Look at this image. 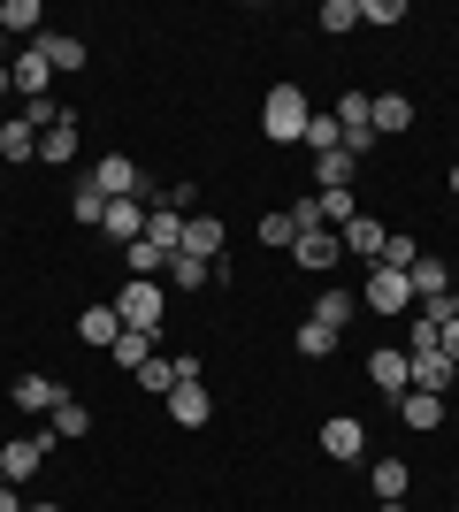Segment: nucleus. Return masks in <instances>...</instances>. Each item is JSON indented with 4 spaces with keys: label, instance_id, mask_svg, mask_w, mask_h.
<instances>
[{
    "label": "nucleus",
    "instance_id": "4c0bfd02",
    "mask_svg": "<svg viewBox=\"0 0 459 512\" xmlns=\"http://www.w3.org/2000/svg\"><path fill=\"white\" fill-rule=\"evenodd\" d=\"M138 383H146V390H161V398H169V390H176V360H161V352H153V360L138 367Z\"/></svg>",
    "mask_w": 459,
    "mask_h": 512
},
{
    "label": "nucleus",
    "instance_id": "c756f323",
    "mask_svg": "<svg viewBox=\"0 0 459 512\" xmlns=\"http://www.w3.org/2000/svg\"><path fill=\"white\" fill-rule=\"evenodd\" d=\"M169 283H176V291H199V283H215V260H199V253H169Z\"/></svg>",
    "mask_w": 459,
    "mask_h": 512
},
{
    "label": "nucleus",
    "instance_id": "412c9836",
    "mask_svg": "<svg viewBox=\"0 0 459 512\" xmlns=\"http://www.w3.org/2000/svg\"><path fill=\"white\" fill-rule=\"evenodd\" d=\"M406 360H414V390H437V398H444V390L459 383V367L444 360V352H406Z\"/></svg>",
    "mask_w": 459,
    "mask_h": 512
},
{
    "label": "nucleus",
    "instance_id": "f704fd0d",
    "mask_svg": "<svg viewBox=\"0 0 459 512\" xmlns=\"http://www.w3.org/2000/svg\"><path fill=\"white\" fill-rule=\"evenodd\" d=\"M69 214H77L85 230H100V222H108V199L92 192V184H77V199H69Z\"/></svg>",
    "mask_w": 459,
    "mask_h": 512
},
{
    "label": "nucleus",
    "instance_id": "f257e3e1",
    "mask_svg": "<svg viewBox=\"0 0 459 512\" xmlns=\"http://www.w3.org/2000/svg\"><path fill=\"white\" fill-rule=\"evenodd\" d=\"M306 123H314L306 85H268V100H261V130H268V138H276V146H299Z\"/></svg>",
    "mask_w": 459,
    "mask_h": 512
},
{
    "label": "nucleus",
    "instance_id": "473e14b6",
    "mask_svg": "<svg viewBox=\"0 0 459 512\" xmlns=\"http://www.w3.org/2000/svg\"><path fill=\"white\" fill-rule=\"evenodd\" d=\"M314 321H322V329H345L352 321V291H322V299H314Z\"/></svg>",
    "mask_w": 459,
    "mask_h": 512
},
{
    "label": "nucleus",
    "instance_id": "c9c22d12",
    "mask_svg": "<svg viewBox=\"0 0 459 512\" xmlns=\"http://www.w3.org/2000/svg\"><path fill=\"white\" fill-rule=\"evenodd\" d=\"M261 245H299V230H291V207H268V214H261Z\"/></svg>",
    "mask_w": 459,
    "mask_h": 512
},
{
    "label": "nucleus",
    "instance_id": "9b49d317",
    "mask_svg": "<svg viewBox=\"0 0 459 512\" xmlns=\"http://www.w3.org/2000/svg\"><path fill=\"white\" fill-rule=\"evenodd\" d=\"M322 451L329 459H368V428L337 413V421H322Z\"/></svg>",
    "mask_w": 459,
    "mask_h": 512
},
{
    "label": "nucleus",
    "instance_id": "c03bdc74",
    "mask_svg": "<svg viewBox=\"0 0 459 512\" xmlns=\"http://www.w3.org/2000/svg\"><path fill=\"white\" fill-rule=\"evenodd\" d=\"M444 321H459V291H452V299H444Z\"/></svg>",
    "mask_w": 459,
    "mask_h": 512
},
{
    "label": "nucleus",
    "instance_id": "6e6552de",
    "mask_svg": "<svg viewBox=\"0 0 459 512\" xmlns=\"http://www.w3.org/2000/svg\"><path fill=\"white\" fill-rule=\"evenodd\" d=\"M368 383L391 390V398H406V390H414V360H406L398 344H375V352H368Z\"/></svg>",
    "mask_w": 459,
    "mask_h": 512
},
{
    "label": "nucleus",
    "instance_id": "49530a36",
    "mask_svg": "<svg viewBox=\"0 0 459 512\" xmlns=\"http://www.w3.org/2000/svg\"><path fill=\"white\" fill-rule=\"evenodd\" d=\"M23 512H62V505H23Z\"/></svg>",
    "mask_w": 459,
    "mask_h": 512
},
{
    "label": "nucleus",
    "instance_id": "a19ab883",
    "mask_svg": "<svg viewBox=\"0 0 459 512\" xmlns=\"http://www.w3.org/2000/svg\"><path fill=\"white\" fill-rule=\"evenodd\" d=\"M437 337H444V321L421 314V321H414V352H437Z\"/></svg>",
    "mask_w": 459,
    "mask_h": 512
},
{
    "label": "nucleus",
    "instance_id": "72a5a7b5",
    "mask_svg": "<svg viewBox=\"0 0 459 512\" xmlns=\"http://www.w3.org/2000/svg\"><path fill=\"white\" fill-rule=\"evenodd\" d=\"M299 146H314V153H337V146H345V130H337V115H314Z\"/></svg>",
    "mask_w": 459,
    "mask_h": 512
},
{
    "label": "nucleus",
    "instance_id": "dca6fc26",
    "mask_svg": "<svg viewBox=\"0 0 459 512\" xmlns=\"http://www.w3.org/2000/svg\"><path fill=\"white\" fill-rule=\"evenodd\" d=\"M176 253L222 260V222H215V214H184V245H176Z\"/></svg>",
    "mask_w": 459,
    "mask_h": 512
},
{
    "label": "nucleus",
    "instance_id": "5701e85b",
    "mask_svg": "<svg viewBox=\"0 0 459 512\" xmlns=\"http://www.w3.org/2000/svg\"><path fill=\"white\" fill-rule=\"evenodd\" d=\"M31 46H39L54 69H85V39H77V31H39Z\"/></svg>",
    "mask_w": 459,
    "mask_h": 512
},
{
    "label": "nucleus",
    "instance_id": "b1692460",
    "mask_svg": "<svg viewBox=\"0 0 459 512\" xmlns=\"http://www.w3.org/2000/svg\"><path fill=\"white\" fill-rule=\"evenodd\" d=\"M153 344H161V337H146V329H123V337H115V344H108V360H115V367H123V375H138V367H146V360H153Z\"/></svg>",
    "mask_w": 459,
    "mask_h": 512
},
{
    "label": "nucleus",
    "instance_id": "58836bf2",
    "mask_svg": "<svg viewBox=\"0 0 459 512\" xmlns=\"http://www.w3.org/2000/svg\"><path fill=\"white\" fill-rule=\"evenodd\" d=\"M406 16V0H360V23H398Z\"/></svg>",
    "mask_w": 459,
    "mask_h": 512
},
{
    "label": "nucleus",
    "instance_id": "a18cd8bd",
    "mask_svg": "<svg viewBox=\"0 0 459 512\" xmlns=\"http://www.w3.org/2000/svg\"><path fill=\"white\" fill-rule=\"evenodd\" d=\"M375 512H406V497H398V505H375Z\"/></svg>",
    "mask_w": 459,
    "mask_h": 512
},
{
    "label": "nucleus",
    "instance_id": "79ce46f5",
    "mask_svg": "<svg viewBox=\"0 0 459 512\" xmlns=\"http://www.w3.org/2000/svg\"><path fill=\"white\" fill-rule=\"evenodd\" d=\"M437 352H444V360L459 367V321H444V337H437Z\"/></svg>",
    "mask_w": 459,
    "mask_h": 512
},
{
    "label": "nucleus",
    "instance_id": "39448f33",
    "mask_svg": "<svg viewBox=\"0 0 459 512\" xmlns=\"http://www.w3.org/2000/svg\"><path fill=\"white\" fill-rule=\"evenodd\" d=\"M360 306H368V314H406V306H414V283H406V268H368V283H360Z\"/></svg>",
    "mask_w": 459,
    "mask_h": 512
},
{
    "label": "nucleus",
    "instance_id": "a878e982",
    "mask_svg": "<svg viewBox=\"0 0 459 512\" xmlns=\"http://www.w3.org/2000/svg\"><path fill=\"white\" fill-rule=\"evenodd\" d=\"M352 169H360V161H352L345 146H337V153H314V184H322V192H352Z\"/></svg>",
    "mask_w": 459,
    "mask_h": 512
},
{
    "label": "nucleus",
    "instance_id": "bb28decb",
    "mask_svg": "<svg viewBox=\"0 0 459 512\" xmlns=\"http://www.w3.org/2000/svg\"><path fill=\"white\" fill-rule=\"evenodd\" d=\"M368 490H375V505H398V497H406V459H375Z\"/></svg>",
    "mask_w": 459,
    "mask_h": 512
},
{
    "label": "nucleus",
    "instance_id": "2eb2a0df",
    "mask_svg": "<svg viewBox=\"0 0 459 512\" xmlns=\"http://www.w3.org/2000/svg\"><path fill=\"white\" fill-rule=\"evenodd\" d=\"M368 100H375V138L414 130V100H406V92H368Z\"/></svg>",
    "mask_w": 459,
    "mask_h": 512
},
{
    "label": "nucleus",
    "instance_id": "a211bd4d",
    "mask_svg": "<svg viewBox=\"0 0 459 512\" xmlns=\"http://www.w3.org/2000/svg\"><path fill=\"white\" fill-rule=\"evenodd\" d=\"M77 337H85L92 352H108V344L123 337V314H115V306H85V314H77Z\"/></svg>",
    "mask_w": 459,
    "mask_h": 512
},
{
    "label": "nucleus",
    "instance_id": "aec40b11",
    "mask_svg": "<svg viewBox=\"0 0 459 512\" xmlns=\"http://www.w3.org/2000/svg\"><path fill=\"white\" fill-rule=\"evenodd\" d=\"M0 31H8V39H39L46 8H39V0H0Z\"/></svg>",
    "mask_w": 459,
    "mask_h": 512
},
{
    "label": "nucleus",
    "instance_id": "0eeeda50",
    "mask_svg": "<svg viewBox=\"0 0 459 512\" xmlns=\"http://www.w3.org/2000/svg\"><path fill=\"white\" fill-rule=\"evenodd\" d=\"M337 245H345L352 260H368V268H383V245H391V230H383L375 214H352L345 230H337Z\"/></svg>",
    "mask_w": 459,
    "mask_h": 512
},
{
    "label": "nucleus",
    "instance_id": "7c9ffc66",
    "mask_svg": "<svg viewBox=\"0 0 459 512\" xmlns=\"http://www.w3.org/2000/svg\"><path fill=\"white\" fill-rule=\"evenodd\" d=\"M291 344H299V360H329V352H337V329H322V321H306V329H299Z\"/></svg>",
    "mask_w": 459,
    "mask_h": 512
},
{
    "label": "nucleus",
    "instance_id": "de8ad7c7",
    "mask_svg": "<svg viewBox=\"0 0 459 512\" xmlns=\"http://www.w3.org/2000/svg\"><path fill=\"white\" fill-rule=\"evenodd\" d=\"M0 62H8V31H0Z\"/></svg>",
    "mask_w": 459,
    "mask_h": 512
},
{
    "label": "nucleus",
    "instance_id": "e433bc0d",
    "mask_svg": "<svg viewBox=\"0 0 459 512\" xmlns=\"http://www.w3.org/2000/svg\"><path fill=\"white\" fill-rule=\"evenodd\" d=\"M322 31H352V23H360V0H322Z\"/></svg>",
    "mask_w": 459,
    "mask_h": 512
},
{
    "label": "nucleus",
    "instance_id": "f8f14e48",
    "mask_svg": "<svg viewBox=\"0 0 459 512\" xmlns=\"http://www.w3.org/2000/svg\"><path fill=\"white\" fill-rule=\"evenodd\" d=\"M8 77H16V92H23V100H46V77H54V62H46L39 46H23L16 62H8Z\"/></svg>",
    "mask_w": 459,
    "mask_h": 512
},
{
    "label": "nucleus",
    "instance_id": "423d86ee",
    "mask_svg": "<svg viewBox=\"0 0 459 512\" xmlns=\"http://www.w3.org/2000/svg\"><path fill=\"white\" fill-rule=\"evenodd\" d=\"M329 115H337V130H345V153L360 161V153L375 146V100H368V92H345V100L329 107Z\"/></svg>",
    "mask_w": 459,
    "mask_h": 512
},
{
    "label": "nucleus",
    "instance_id": "6ab92c4d",
    "mask_svg": "<svg viewBox=\"0 0 459 512\" xmlns=\"http://www.w3.org/2000/svg\"><path fill=\"white\" fill-rule=\"evenodd\" d=\"M291 260H299V268H337L345 245H337V230H306L299 245H291Z\"/></svg>",
    "mask_w": 459,
    "mask_h": 512
},
{
    "label": "nucleus",
    "instance_id": "1a4fd4ad",
    "mask_svg": "<svg viewBox=\"0 0 459 512\" xmlns=\"http://www.w3.org/2000/svg\"><path fill=\"white\" fill-rule=\"evenodd\" d=\"M23 413H54L69 398V383H54V375H16V390H8Z\"/></svg>",
    "mask_w": 459,
    "mask_h": 512
},
{
    "label": "nucleus",
    "instance_id": "37998d69",
    "mask_svg": "<svg viewBox=\"0 0 459 512\" xmlns=\"http://www.w3.org/2000/svg\"><path fill=\"white\" fill-rule=\"evenodd\" d=\"M0 512H23V497H16V490H0Z\"/></svg>",
    "mask_w": 459,
    "mask_h": 512
},
{
    "label": "nucleus",
    "instance_id": "7ed1b4c3",
    "mask_svg": "<svg viewBox=\"0 0 459 512\" xmlns=\"http://www.w3.org/2000/svg\"><path fill=\"white\" fill-rule=\"evenodd\" d=\"M115 314H123V329H146V337H161V321H169V299H161V283L146 276H123V291H115Z\"/></svg>",
    "mask_w": 459,
    "mask_h": 512
},
{
    "label": "nucleus",
    "instance_id": "09e8293b",
    "mask_svg": "<svg viewBox=\"0 0 459 512\" xmlns=\"http://www.w3.org/2000/svg\"><path fill=\"white\" fill-rule=\"evenodd\" d=\"M452 199H459V169H452Z\"/></svg>",
    "mask_w": 459,
    "mask_h": 512
},
{
    "label": "nucleus",
    "instance_id": "ea45409f",
    "mask_svg": "<svg viewBox=\"0 0 459 512\" xmlns=\"http://www.w3.org/2000/svg\"><path fill=\"white\" fill-rule=\"evenodd\" d=\"M414 260H421V253H414V237H398V230H391V245H383V268H414Z\"/></svg>",
    "mask_w": 459,
    "mask_h": 512
},
{
    "label": "nucleus",
    "instance_id": "393cba45",
    "mask_svg": "<svg viewBox=\"0 0 459 512\" xmlns=\"http://www.w3.org/2000/svg\"><path fill=\"white\" fill-rule=\"evenodd\" d=\"M0 161H39V130L23 123V115H8V123H0Z\"/></svg>",
    "mask_w": 459,
    "mask_h": 512
},
{
    "label": "nucleus",
    "instance_id": "2f4dec72",
    "mask_svg": "<svg viewBox=\"0 0 459 512\" xmlns=\"http://www.w3.org/2000/svg\"><path fill=\"white\" fill-rule=\"evenodd\" d=\"M314 207H322V222H329V230H345L352 214H360V199H352V192H314Z\"/></svg>",
    "mask_w": 459,
    "mask_h": 512
},
{
    "label": "nucleus",
    "instance_id": "f03ea898",
    "mask_svg": "<svg viewBox=\"0 0 459 512\" xmlns=\"http://www.w3.org/2000/svg\"><path fill=\"white\" fill-rule=\"evenodd\" d=\"M85 184H92V192H100V199H146V207H153V199H161V192H153V184H146V169H138L131 153H100Z\"/></svg>",
    "mask_w": 459,
    "mask_h": 512
},
{
    "label": "nucleus",
    "instance_id": "f3484780",
    "mask_svg": "<svg viewBox=\"0 0 459 512\" xmlns=\"http://www.w3.org/2000/svg\"><path fill=\"white\" fill-rule=\"evenodd\" d=\"M146 245H161V253L184 245V214H176L169 199H153V207H146Z\"/></svg>",
    "mask_w": 459,
    "mask_h": 512
},
{
    "label": "nucleus",
    "instance_id": "9d476101",
    "mask_svg": "<svg viewBox=\"0 0 459 512\" xmlns=\"http://www.w3.org/2000/svg\"><path fill=\"white\" fill-rule=\"evenodd\" d=\"M391 406H398V421L414 428V436L444 428V398H437V390H406V398H391Z\"/></svg>",
    "mask_w": 459,
    "mask_h": 512
},
{
    "label": "nucleus",
    "instance_id": "c85d7f7f",
    "mask_svg": "<svg viewBox=\"0 0 459 512\" xmlns=\"http://www.w3.org/2000/svg\"><path fill=\"white\" fill-rule=\"evenodd\" d=\"M39 161H54V169H62V161H77V115H62V123L39 138Z\"/></svg>",
    "mask_w": 459,
    "mask_h": 512
},
{
    "label": "nucleus",
    "instance_id": "20e7f679",
    "mask_svg": "<svg viewBox=\"0 0 459 512\" xmlns=\"http://www.w3.org/2000/svg\"><path fill=\"white\" fill-rule=\"evenodd\" d=\"M46 451H54V428H39V436H16V444H0V482H8V490H23V482L46 467Z\"/></svg>",
    "mask_w": 459,
    "mask_h": 512
},
{
    "label": "nucleus",
    "instance_id": "cd10ccee",
    "mask_svg": "<svg viewBox=\"0 0 459 512\" xmlns=\"http://www.w3.org/2000/svg\"><path fill=\"white\" fill-rule=\"evenodd\" d=\"M46 428H54V444H77V436H92V413L77 398H62V406L46 413Z\"/></svg>",
    "mask_w": 459,
    "mask_h": 512
},
{
    "label": "nucleus",
    "instance_id": "4468645a",
    "mask_svg": "<svg viewBox=\"0 0 459 512\" xmlns=\"http://www.w3.org/2000/svg\"><path fill=\"white\" fill-rule=\"evenodd\" d=\"M406 283H414V299H421V306H444V291H452V268L421 253L414 268H406Z\"/></svg>",
    "mask_w": 459,
    "mask_h": 512
},
{
    "label": "nucleus",
    "instance_id": "ddd939ff",
    "mask_svg": "<svg viewBox=\"0 0 459 512\" xmlns=\"http://www.w3.org/2000/svg\"><path fill=\"white\" fill-rule=\"evenodd\" d=\"M100 230L115 237V245H138L146 237V199H108V222Z\"/></svg>",
    "mask_w": 459,
    "mask_h": 512
},
{
    "label": "nucleus",
    "instance_id": "4be33fe9",
    "mask_svg": "<svg viewBox=\"0 0 459 512\" xmlns=\"http://www.w3.org/2000/svg\"><path fill=\"white\" fill-rule=\"evenodd\" d=\"M207 413H215V406H207V390H199V383H176L169 390V421L176 428H207Z\"/></svg>",
    "mask_w": 459,
    "mask_h": 512
}]
</instances>
